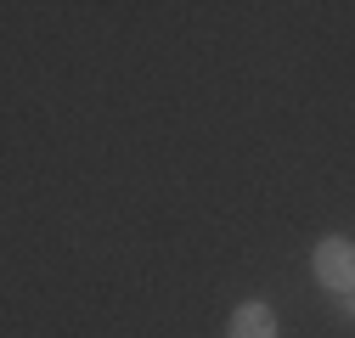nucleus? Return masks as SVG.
<instances>
[{
	"label": "nucleus",
	"instance_id": "1",
	"mask_svg": "<svg viewBox=\"0 0 355 338\" xmlns=\"http://www.w3.org/2000/svg\"><path fill=\"white\" fill-rule=\"evenodd\" d=\"M316 282L333 287L338 299L355 293V242H349V237H327V242L316 248Z\"/></svg>",
	"mask_w": 355,
	"mask_h": 338
},
{
	"label": "nucleus",
	"instance_id": "2",
	"mask_svg": "<svg viewBox=\"0 0 355 338\" xmlns=\"http://www.w3.org/2000/svg\"><path fill=\"white\" fill-rule=\"evenodd\" d=\"M232 338H277V316H271V305H243L237 316H232Z\"/></svg>",
	"mask_w": 355,
	"mask_h": 338
},
{
	"label": "nucleus",
	"instance_id": "3",
	"mask_svg": "<svg viewBox=\"0 0 355 338\" xmlns=\"http://www.w3.org/2000/svg\"><path fill=\"white\" fill-rule=\"evenodd\" d=\"M338 305H344V321H355V293H344Z\"/></svg>",
	"mask_w": 355,
	"mask_h": 338
}]
</instances>
